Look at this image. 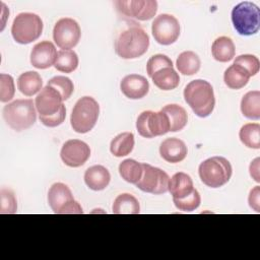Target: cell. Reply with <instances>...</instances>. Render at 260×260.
Returning a JSON list of instances; mask_svg holds the SVG:
<instances>
[{"label": "cell", "instance_id": "ffe728a7", "mask_svg": "<svg viewBox=\"0 0 260 260\" xmlns=\"http://www.w3.org/2000/svg\"><path fill=\"white\" fill-rule=\"evenodd\" d=\"M193 190V181L191 177L186 173H176L169 180L168 191L173 196V199L185 198L188 195H190Z\"/></svg>", "mask_w": 260, "mask_h": 260}, {"label": "cell", "instance_id": "8992f818", "mask_svg": "<svg viewBox=\"0 0 260 260\" xmlns=\"http://www.w3.org/2000/svg\"><path fill=\"white\" fill-rule=\"evenodd\" d=\"M232 22L241 36H252L260 28L259 7L249 1H244L236 5L232 10Z\"/></svg>", "mask_w": 260, "mask_h": 260}, {"label": "cell", "instance_id": "ac0fdd59", "mask_svg": "<svg viewBox=\"0 0 260 260\" xmlns=\"http://www.w3.org/2000/svg\"><path fill=\"white\" fill-rule=\"evenodd\" d=\"M187 152L188 149L185 142L176 137L165 139L159 146L160 156L171 164H177L184 160L187 156Z\"/></svg>", "mask_w": 260, "mask_h": 260}, {"label": "cell", "instance_id": "277c9868", "mask_svg": "<svg viewBox=\"0 0 260 260\" xmlns=\"http://www.w3.org/2000/svg\"><path fill=\"white\" fill-rule=\"evenodd\" d=\"M198 174L204 185L210 188H219L230 181L233 168L225 157L212 156L199 165Z\"/></svg>", "mask_w": 260, "mask_h": 260}, {"label": "cell", "instance_id": "9c48e42d", "mask_svg": "<svg viewBox=\"0 0 260 260\" xmlns=\"http://www.w3.org/2000/svg\"><path fill=\"white\" fill-rule=\"evenodd\" d=\"M136 129L140 136L152 138L170 132V122L161 110L159 112L144 111L137 118Z\"/></svg>", "mask_w": 260, "mask_h": 260}, {"label": "cell", "instance_id": "52a82bcc", "mask_svg": "<svg viewBox=\"0 0 260 260\" xmlns=\"http://www.w3.org/2000/svg\"><path fill=\"white\" fill-rule=\"evenodd\" d=\"M43 27V21L39 15L30 12H22L14 18L11 34L16 43L26 45L41 37Z\"/></svg>", "mask_w": 260, "mask_h": 260}, {"label": "cell", "instance_id": "cb8c5ba5", "mask_svg": "<svg viewBox=\"0 0 260 260\" xmlns=\"http://www.w3.org/2000/svg\"><path fill=\"white\" fill-rule=\"evenodd\" d=\"M249 79V73L242 66L234 63L225 69L223 74L225 85L232 89L243 88L248 83Z\"/></svg>", "mask_w": 260, "mask_h": 260}, {"label": "cell", "instance_id": "30bf717a", "mask_svg": "<svg viewBox=\"0 0 260 260\" xmlns=\"http://www.w3.org/2000/svg\"><path fill=\"white\" fill-rule=\"evenodd\" d=\"M143 172L140 180L135 184L138 189L143 192L159 195L168 192L169 175L155 167L148 164H142Z\"/></svg>", "mask_w": 260, "mask_h": 260}, {"label": "cell", "instance_id": "d590c367", "mask_svg": "<svg viewBox=\"0 0 260 260\" xmlns=\"http://www.w3.org/2000/svg\"><path fill=\"white\" fill-rule=\"evenodd\" d=\"M234 64H238L242 66L249 73L250 77L256 75L260 69L259 59L255 55H251V54H244V55L238 56L235 59Z\"/></svg>", "mask_w": 260, "mask_h": 260}, {"label": "cell", "instance_id": "4dcf8cb0", "mask_svg": "<svg viewBox=\"0 0 260 260\" xmlns=\"http://www.w3.org/2000/svg\"><path fill=\"white\" fill-rule=\"evenodd\" d=\"M143 168L142 164L135 159L127 158L119 165V174L126 182L130 184H136L142 176Z\"/></svg>", "mask_w": 260, "mask_h": 260}, {"label": "cell", "instance_id": "d4e9b609", "mask_svg": "<svg viewBox=\"0 0 260 260\" xmlns=\"http://www.w3.org/2000/svg\"><path fill=\"white\" fill-rule=\"evenodd\" d=\"M161 111L168 116L171 132L180 131L186 126L188 122V115L183 107L177 104H171L165 106Z\"/></svg>", "mask_w": 260, "mask_h": 260}, {"label": "cell", "instance_id": "4fadbf2b", "mask_svg": "<svg viewBox=\"0 0 260 260\" xmlns=\"http://www.w3.org/2000/svg\"><path fill=\"white\" fill-rule=\"evenodd\" d=\"M115 4L122 14L141 21L151 19L157 11V2L155 0H122L117 1Z\"/></svg>", "mask_w": 260, "mask_h": 260}, {"label": "cell", "instance_id": "ba28073f", "mask_svg": "<svg viewBox=\"0 0 260 260\" xmlns=\"http://www.w3.org/2000/svg\"><path fill=\"white\" fill-rule=\"evenodd\" d=\"M48 203L56 214H81L82 207L74 199L69 187L63 183L53 184L48 192Z\"/></svg>", "mask_w": 260, "mask_h": 260}, {"label": "cell", "instance_id": "44dd1931", "mask_svg": "<svg viewBox=\"0 0 260 260\" xmlns=\"http://www.w3.org/2000/svg\"><path fill=\"white\" fill-rule=\"evenodd\" d=\"M153 84L161 90L175 89L180 83V77L174 67H164L151 76Z\"/></svg>", "mask_w": 260, "mask_h": 260}, {"label": "cell", "instance_id": "5bb4252c", "mask_svg": "<svg viewBox=\"0 0 260 260\" xmlns=\"http://www.w3.org/2000/svg\"><path fill=\"white\" fill-rule=\"evenodd\" d=\"M60 156L66 166L70 168H79L89 158L90 148L81 140L70 139L63 144Z\"/></svg>", "mask_w": 260, "mask_h": 260}, {"label": "cell", "instance_id": "836d02e7", "mask_svg": "<svg viewBox=\"0 0 260 260\" xmlns=\"http://www.w3.org/2000/svg\"><path fill=\"white\" fill-rule=\"evenodd\" d=\"M175 206L184 212H191L197 209L201 203V197L199 192L194 189L190 195L182 199H173Z\"/></svg>", "mask_w": 260, "mask_h": 260}, {"label": "cell", "instance_id": "603a6c76", "mask_svg": "<svg viewBox=\"0 0 260 260\" xmlns=\"http://www.w3.org/2000/svg\"><path fill=\"white\" fill-rule=\"evenodd\" d=\"M211 53L216 61L222 63L229 62L235 57V44L229 37H219L213 42L211 46Z\"/></svg>", "mask_w": 260, "mask_h": 260}, {"label": "cell", "instance_id": "83f0119b", "mask_svg": "<svg viewBox=\"0 0 260 260\" xmlns=\"http://www.w3.org/2000/svg\"><path fill=\"white\" fill-rule=\"evenodd\" d=\"M176 66L183 75H194L199 71L201 61L198 55L193 51H185L178 56Z\"/></svg>", "mask_w": 260, "mask_h": 260}, {"label": "cell", "instance_id": "2e32d148", "mask_svg": "<svg viewBox=\"0 0 260 260\" xmlns=\"http://www.w3.org/2000/svg\"><path fill=\"white\" fill-rule=\"evenodd\" d=\"M57 51L52 42L43 41L34 46L30 52V64L37 69H47L55 64Z\"/></svg>", "mask_w": 260, "mask_h": 260}, {"label": "cell", "instance_id": "e575fe53", "mask_svg": "<svg viewBox=\"0 0 260 260\" xmlns=\"http://www.w3.org/2000/svg\"><path fill=\"white\" fill-rule=\"evenodd\" d=\"M17 210L16 198L13 192L7 188L0 190V213L12 214Z\"/></svg>", "mask_w": 260, "mask_h": 260}, {"label": "cell", "instance_id": "7a4b0ae2", "mask_svg": "<svg viewBox=\"0 0 260 260\" xmlns=\"http://www.w3.org/2000/svg\"><path fill=\"white\" fill-rule=\"evenodd\" d=\"M148 47V35L137 25H132L121 32L115 42V51L122 59L139 58L147 52Z\"/></svg>", "mask_w": 260, "mask_h": 260}, {"label": "cell", "instance_id": "7402d4cb", "mask_svg": "<svg viewBox=\"0 0 260 260\" xmlns=\"http://www.w3.org/2000/svg\"><path fill=\"white\" fill-rule=\"evenodd\" d=\"M42 85V77L36 71H26L21 73L17 79V88L26 96H32L34 94L40 92Z\"/></svg>", "mask_w": 260, "mask_h": 260}, {"label": "cell", "instance_id": "d6986e66", "mask_svg": "<svg viewBox=\"0 0 260 260\" xmlns=\"http://www.w3.org/2000/svg\"><path fill=\"white\" fill-rule=\"evenodd\" d=\"M111 181V175L104 166L95 165L88 168L84 173V182L86 186L93 191L106 189Z\"/></svg>", "mask_w": 260, "mask_h": 260}, {"label": "cell", "instance_id": "3957f363", "mask_svg": "<svg viewBox=\"0 0 260 260\" xmlns=\"http://www.w3.org/2000/svg\"><path fill=\"white\" fill-rule=\"evenodd\" d=\"M36 106L29 99L15 100L3 108L2 115L6 124L15 131L31 127L37 120Z\"/></svg>", "mask_w": 260, "mask_h": 260}, {"label": "cell", "instance_id": "f1b7e54d", "mask_svg": "<svg viewBox=\"0 0 260 260\" xmlns=\"http://www.w3.org/2000/svg\"><path fill=\"white\" fill-rule=\"evenodd\" d=\"M134 135L131 132H123L118 134L110 144V151L117 157L129 154L134 147Z\"/></svg>", "mask_w": 260, "mask_h": 260}, {"label": "cell", "instance_id": "5b68a950", "mask_svg": "<svg viewBox=\"0 0 260 260\" xmlns=\"http://www.w3.org/2000/svg\"><path fill=\"white\" fill-rule=\"evenodd\" d=\"M100 114V106L91 96L79 99L73 107L70 116L72 129L77 133H87L96 124Z\"/></svg>", "mask_w": 260, "mask_h": 260}, {"label": "cell", "instance_id": "8fae6325", "mask_svg": "<svg viewBox=\"0 0 260 260\" xmlns=\"http://www.w3.org/2000/svg\"><path fill=\"white\" fill-rule=\"evenodd\" d=\"M151 32L158 44L169 46L178 40L180 23L174 15L162 13L157 15L152 21Z\"/></svg>", "mask_w": 260, "mask_h": 260}, {"label": "cell", "instance_id": "f35d334b", "mask_svg": "<svg viewBox=\"0 0 260 260\" xmlns=\"http://www.w3.org/2000/svg\"><path fill=\"white\" fill-rule=\"evenodd\" d=\"M66 117V109L65 106L63 105L60 109L59 112H57L56 114L49 116V117H41L40 116V121L47 127H57L59 125H61Z\"/></svg>", "mask_w": 260, "mask_h": 260}, {"label": "cell", "instance_id": "4316f807", "mask_svg": "<svg viewBox=\"0 0 260 260\" xmlns=\"http://www.w3.org/2000/svg\"><path fill=\"white\" fill-rule=\"evenodd\" d=\"M112 210L114 214H138L140 212V205L133 195L123 193L114 200Z\"/></svg>", "mask_w": 260, "mask_h": 260}, {"label": "cell", "instance_id": "8d00e7d4", "mask_svg": "<svg viewBox=\"0 0 260 260\" xmlns=\"http://www.w3.org/2000/svg\"><path fill=\"white\" fill-rule=\"evenodd\" d=\"M15 93L14 81L11 75L1 73L0 74V102L7 103L11 101Z\"/></svg>", "mask_w": 260, "mask_h": 260}, {"label": "cell", "instance_id": "ab89813d", "mask_svg": "<svg viewBox=\"0 0 260 260\" xmlns=\"http://www.w3.org/2000/svg\"><path fill=\"white\" fill-rule=\"evenodd\" d=\"M249 205L252 209H254L256 212L260 211V188L259 186H255L249 194L248 197Z\"/></svg>", "mask_w": 260, "mask_h": 260}, {"label": "cell", "instance_id": "74e56055", "mask_svg": "<svg viewBox=\"0 0 260 260\" xmlns=\"http://www.w3.org/2000/svg\"><path fill=\"white\" fill-rule=\"evenodd\" d=\"M164 67H173V62L168 56L162 55V54H156V55L151 56L148 59L147 65H146V70H147L148 76L151 77L154 72H156L157 70H159Z\"/></svg>", "mask_w": 260, "mask_h": 260}, {"label": "cell", "instance_id": "e0dca14e", "mask_svg": "<svg viewBox=\"0 0 260 260\" xmlns=\"http://www.w3.org/2000/svg\"><path fill=\"white\" fill-rule=\"evenodd\" d=\"M120 89L126 98L130 100H140L147 94L149 83L142 75L129 74L121 80Z\"/></svg>", "mask_w": 260, "mask_h": 260}, {"label": "cell", "instance_id": "1f68e13d", "mask_svg": "<svg viewBox=\"0 0 260 260\" xmlns=\"http://www.w3.org/2000/svg\"><path fill=\"white\" fill-rule=\"evenodd\" d=\"M78 66V56L73 50H60L58 52L54 67L64 73H71Z\"/></svg>", "mask_w": 260, "mask_h": 260}, {"label": "cell", "instance_id": "484cf974", "mask_svg": "<svg viewBox=\"0 0 260 260\" xmlns=\"http://www.w3.org/2000/svg\"><path fill=\"white\" fill-rule=\"evenodd\" d=\"M241 112L250 120L260 119V91H248L241 101Z\"/></svg>", "mask_w": 260, "mask_h": 260}, {"label": "cell", "instance_id": "7c38bea8", "mask_svg": "<svg viewBox=\"0 0 260 260\" xmlns=\"http://www.w3.org/2000/svg\"><path fill=\"white\" fill-rule=\"evenodd\" d=\"M81 37V29L76 20L70 17L59 19L53 29V39L56 45L62 50L74 48Z\"/></svg>", "mask_w": 260, "mask_h": 260}, {"label": "cell", "instance_id": "6da1fadb", "mask_svg": "<svg viewBox=\"0 0 260 260\" xmlns=\"http://www.w3.org/2000/svg\"><path fill=\"white\" fill-rule=\"evenodd\" d=\"M184 99L195 115L208 117L215 106V98L211 84L203 79L190 81L184 89Z\"/></svg>", "mask_w": 260, "mask_h": 260}, {"label": "cell", "instance_id": "60d3db41", "mask_svg": "<svg viewBox=\"0 0 260 260\" xmlns=\"http://www.w3.org/2000/svg\"><path fill=\"white\" fill-rule=\"evenodd\" d=\"M259 161H260V158L257 157V158H255V159L250 164V167H249L250 176H251L257 183L260 182V177H259Z\"/></svg>", "mask_w": 260, "mask_h": 260}, {"label": "cell", "instance_id": "9a60e30c", "mask_svg": "<svg viewBox=\"0 0 260 260\" xmlns=\"http://www.w3.org/2000/svg\"><path fill=\"white\" fill-rule=\"evenodd\" d=\"M63 99L60 92L50 85L41 89L36 98V110L41 117H49L60 111L63 106Z\"/></svg>", "mask_w": 260, "mask_h": 260}, {"label": "cell", "instance_id": "d6a6232c", "mask_svg": "<svg viewBox=\"0 0 260 260\" xmlns=\"http://www.w3.org/2000/svg\"><path fill=\"white\" fill-rule=\"evenodd\" d=\"M47 84L54 87L55 89H57L60 92V94L62 95L63 101L68 100L74 90V85H73V82L71 81V79L66 76H62V75H58V76L51 78Z\"/></svg>", "mask_w": 260, "mask_h": 260}, {"label": "cell", "instance_id": "f546056e", "mask_svg": "<svg viewBox=\"0 0 260 260\" xmlns=\"http://www.w3.org/2000/svg\"><path fill=\"white\" fill-rule=\"evenodd\" d=\"M241 142L253 149L260 148V125L258 123H247L243 125L239 132Z\"/></svg>", "mask_w": 260, "mask_h": 260}]
</instances>
